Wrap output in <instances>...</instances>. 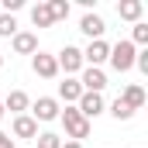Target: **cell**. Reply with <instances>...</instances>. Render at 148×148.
Instances as JSON below:
<instances>
[{
  "label": "cell",
  "instance_id": "cell-1",
  "mask_svg": "<svg viewBox=\"0 0 148 148\" xmlns=\"http://www.w3.org/2000/svg\"><path fill=\"white\" fill-rule=\"evenodd\" d=\"M59 121H62V127H66V138H69V141H83V138H90V121L76 110V107L59 110Z\"/></svg>",
  "mask_w": 148,
  "mask_h": 148
},
{
  "label": "cell",
  "instance_id": "cell-25",
  "mask_svg": "<svg viewBox=\"0 0 148 148\" xmlns=\"http://www.w3.org/2000/svg\"><path fill=\"white\" fill-rule=\"evenodd\" d=\"M0 69H3V52H0Z\"/></svg>",
  "mask_w": 148,
  "mask_h": 148
},
{
  "label": "cell",
  "instance_id": "cell-22",
  "mask_svg": "<svg viewBox=\"0 0 148 148\" xmlns=\"http://www.w3.org/2000/svg\"><path fill=\"white\" fill-rule=\"evenodd\" d=\"M14 10H21V0H3V14H14Z\"/></svg>",
  "mask_w": 148,
  "mask_h": 148
},
{
  "label": "cell",
  "instance_id": "cell-12",
  "mask_svg": "<svg viewBox=\"0 0 148 148\" xmlns=\"http://www.w3.org/2000/svg\"><path fill=\"white\" fill-rule=\"evenodd\" d=\"M10 45H14L17 55H35V52H38V35H31V31H17V35L10 38Z\"/></svg>",
  "mask_w": 148,
  "mask_h": 148
},
{
  "label": "cell",
  "instance_id": "cell-21",
  "mask_svg": "<svg viewBox=\"0 0 148 148\" xmlns=\"http://www.w3.org/2000/svg\"><path fill=\"white\" fill-rule=\"evenodd\" d=\"M35 141H38V148H62V138H59V134H52V131L38 134Z\"/></svg>",
  "mask_w": 148,
  "mask_h": 148
},
{
  "label": "cell",
  "instance_id": "cell-8",
  "mask_svg": "<svg viewBox=\"0 0 148 148\" xmlns=\"http://www.w3.org/2000/svg\"><path fill=\"white\" fill-rule=\"evenodd\" d=\"M76 110L83 114L86 121H93V117H100V114L107 110V103H103V97H100V93H83V97H79V103H76Z\"/></svg>",
  "mask_w": 148,
  "mask_h": 148
},
{
  "label": "cell",
  "instance_id": "cell-4",
  "mask_svg": "<svg viewBox=\"0 0 148 148\" xmlns=\"http://www.w3.org/2000/svg\"><path fill=\"white\" fill-rule=\"evenodd\" d=\"M107 55H110V45L100 38V41H90L86 48H83V66H93V69H100L103 62H107Z\"/></svg>",
  "mask_w": 148,
  "mask_h": 148
},
{
  "label": "cell",
  "instance_id": "cell-6",
  "mask_svg": "<svg viewBox=\"0 0 148 148\" xmlns=\"http://www.w3.org/2000/svg\"><path fill=\"white\" fill-rule=\"evenodd\" d=\"M79 31L90 38V41H100V38H103V31H107V21H103L100 14L86 10V14H83V21H79Z\"/></svg>",
  "mask_w": 148,
  "mask_h": 148
},
{
  "label": "cell",
  "instance_id": "cell-9",
  "mask_svg": "<svg viewBox=\"0 0 148 148\" xmlns=\"http://www.w3.org/2000/svg\"><path fill=\"white\" fill-rule=\"evenodd\" d=\"M59 110H62V107H59L55 97H38L35 103H31V117H35V121H55Z\"/></svg>",
  "mask_w": 148,
  "mask_h": 148
},
{
  "label": "cell",
  "instance_id": "cell-17",
  "mask_svg": "<svg viewBox=\"0 0 148 148\" xmlns=\"http://www.w3.org/2000/svg\"><path fill=\"white\" fill-rule=\"evenodd\" d=\"M45 3H48V10H52V21H55V24L69 17V0H45Z\"/></svg>",
  "mask_w": 148,
  "mask_h": 148
},
{
  "label": "cell",
  "instance_id": "cell-3",
  "mask_svg": "<svg viewBox=\"0 0 148 148\" xmlns=\"http://www.w3.org/2000/svg\"><path fill=\"white\" fill-rule=\"evenodd\" d=\"M55 62H59V73H66V76H73L83 69V48H76V45H66L59 55H55Z\"/></svg>",
  "mask_w": 148,
  "mask_h": 148
},
{
  "label": "cell",
  "instance_id": "cell-18",
  "mask_svg": "<svg viewBox=\"0 0 148 148\" xmlns=\"http://www.w3.org/2000/svg\"><path fill=\"white\" fill-rule=\"evenodd\" d=\"M110 117H114V121H131V117H134V110H131V107L117 97V100L110 103Z\"/></svg>",
  "mask_w": 148,
  "mask_h": 148
},
{
  "label": "cell",
  "instance_id": "cell-14",
  "mask_svg": "<svg viewBox=\"0 0 148 148\" xmlns=\"http://www.w3.org/2000/svg\"><path fill=\"white\" fill-rule=\"evenodd\" d=\"M79 97H83V86H79V79L66 76V83H59V100H66V107H69V103H79Z\"/></svg>",
  "mask_w": 148,
  "mask_h": 148
},
{
  "label": "cell",
  "instance_id": "cell-11",
  "mask_svg": "<svg viewBox=\"0 0 148 148\" xmlns=\"http://www.w3.org/2000/svg\"><path fill=\"white\" fill-rule=\"evenodd\" d=\"M10 134L14 138H38V121L31 114H21V117H14V124H10Z\"/></svg>",
  "mask_w": 148,
  "mask_h": 148
},
{
  "label": "cell",
  "instance_id": "cell-24",
  "mask_svg": "<svg viewBox=\"0 0 148 148\" xmlns=\"http://www.w3.org/2000/svg\"><path fill=\"white\" fill-rule=\"evenodd\" d=\"M62 148H83V141H62Z\"/></svg>",
  "mask_w": 148,
  "mask_h": 148
},
{
  "label": "cell",
  "instance_id": "cell-15",
  "mask_svg": "<svg viewBox=\"0 0 148 148\" xmlns=\"http://www.w3.org/2000/svg\"><path fill=\"white\" fill-rule=\"evenodd\" d=\"M121 100H124V103H127L131 110H141V107H145V90H141L138 83H131V86H124Z\"/></svg>",
  "mask_w": 148,
  "mask_h": 148
},
{
  "label": "cell",
  "instance_id": "cell-26",
  "mask_svg": "<svg viewBox=\"0 0 148 148\" xmlns=\"http://www.w3.org/2000/svg\"><path fill=\"white\" fill-rule=\"evenodd\" d=\"M0 121H3V103H0Z\"/></svg>",
  "mask_w": 148,
  "mask_h": 148
},
{
  "label": "cell",
  "instance_id": "cell-20",
  "mask_svg": "<svg viewBox=\"0 0 148 148\" xmlns=\"http://www.w3.org/2000/svg\"><path fill=\"white\" fill-rule=\"evenodd\" d=\"M127 41H131L134 48H138V45H148V24H145V21H138V24H134V31H131Z\"/></svg>",
  "mask_w": 148,
  "mask_h": 148
},
{
  "label": "cell",
  "instance_id": "cell-2",
  "mask_svg": "<svg viewBox=\"0 0 148 148\" xmlns=\"http://www.w3.org/2000/svg\"><path fill=\"white\" fill-rule=\"evenodd\" d=\"M134 55H138V48H134L127 38H121L117 45H110L107 62L114 66V73H131V69H134Z\"/></svg>",
  "mask_w": 148,
  "mask_h": 148
},
{
  "label": "cell",
  "instance_id": "cell-13",
  "mask_svg": "<svg viewBox=\"0 0 148 148\" xmlns=\"http://www.w3.org/2000/svg\"><path fill=\"white\" fill-rule=\"evenodd\" d=\"M117 14H121V21L138 24L141 14H145V3H141V0H121V3H117Z\"/></svg>",
  "mask_w": 148,
  "mask_h": 148
},
{
  "label": "cell",
  "instance_id": "cell-7",
  "mask_svg": "<svg viewBox=\"0 0 148 148\" xmlns=\"http://www.w3.org/2000/svg\"><path fill=\"white\" fill-rule=\"evenodd\" d=\"M79 86H83V93H103V86H107V73L86 66L83 76H79Z\"/></svg>",
  "mask_w": 148,
  "mask_h": 148
},
{
  "label": "cell",
  "instance_id": "cell-5",
  "mask_svg": "<svg viewBox=\"0 0 148 148\" xmlns=\"http://www.w3.org/2000/svg\"><path fill=\"white\" fill-rule=\"evenodd\" d=\"M31 69H35V76H41V79H55V76H59V62H55V55H48V52H35V55H31Z\"/></svg>",
  "mask_w": 148,
  "mask_h": 148
},
{
  "label": "cell",
  "instance_id": "cell-19",
  "mask_svg": "<svg viewBox=\"0 0 148 148\" xmlns=\"http://www.w3.org/2000/svg\"><path fill=\"white\" fill-rule=\"evenodd\" d=\"M17 35V21L14 14H0V38H14Z\"/></svg>",
  "mask_w": 148,
  "mask_h": 148
},
{
  "label": "cell",
  "instance_id": "cell-10",
  "mask_svg": "<svg viewBox=\"0 0 148 148\" xmlns=\"http://www.w3.org/2000/svg\"><path fill=\"white\" fill-rule=\"evenodd\" d=\"M3 110H10L14 117H21V114L31 110V97H28L24 90H10V93H7V100H3Z\"/></svg>",
  "mask_w": 148,
  "mask_h": 148
},
{
  "label": "cell",
  "instance_id": "cell-23",
  "mask_svg": "<svg viewBox=\"0 0 148 148\" xmlns=\"http://www.w3.org/2000/svg\"><path fill=\"white\" fill-rule=\"evenodd\" d=\"M0 148H14V138H10L7 131H0Z\"/></svg>",
  "mask_w": 148,
  "mask_h": 148
},
{
  "label": "cell",
  "instance_id": "cell-16",
  "mask_svg": "<svg viewBox=\"0 0 148 148\" xmlns=\"http://www.w3.org/2000/svg\"><path fill=\"white\" fill-rule=\"evenodd\" d=\"M31 24H35V28H52V24H55L48 3H35V7H31Z\"/></svg>",
  "mask_w": 148,
  "mask_h": 148
}]
</instances>
